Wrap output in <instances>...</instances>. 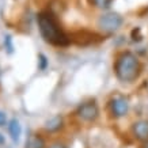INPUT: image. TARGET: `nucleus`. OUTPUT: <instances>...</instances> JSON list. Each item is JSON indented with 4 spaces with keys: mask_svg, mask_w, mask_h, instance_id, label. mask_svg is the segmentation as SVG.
<instances>
[{
    "mask_svg": "<svg viewBox=\"0 0 148 148\" xmlns=\"http://www.w3.org/2000/svg\"><path fill=\"white\" fill-rule=\"evenodd\" d=\"M37 23L42 38L54 46H67L69 44V38L60 29L57 21L49 12H41L37 16Z\"/></svg>",
    "mask_w": 148,
    "mask_h": 148,
    "instance_id": "1",
    "label": "nucleus"
},
{
    "mask_svg": "<svg viewBox=\"0 0 148 148\" xmlns=\"http://www.w3.org/2000/svg\"><path fill=\"white\" fill-rule=\"evenodd\" d=\"M116 76L122 83H132L139 77L140 73V63L136 54L132 52H122L116 60L114 65Z\"/></svg>",
    "mask_w": 148,
    "mask_h": 148,
    "instance_id": "2",
    "label": "nucleus"
},
{
    "mask_svg": "<svg viewBox=\"0 0 148 148\" xmlns=\"http://www.w3.org/2000/svg\"><path fill=\"white\" fill-rule=\"evenodd\" d=\"M124 23V18L117 12H106L101 15L98 19V27L103 33L117 32Z\"/></svg>",
    "mask_w": 148,
    "mask_h": 148,
    "instance_id": "3",
    "label": "nucleus"
},
{
    "mask_svg": "<svg viewBox=\"0 0 148 148\" xmlns=\"http://www.w3.org/2000/svg\"><path fill=\"white\" fill-rule=\"evenodd\" d=\"M77 117L86 122H92L99 117V108L94 101L82 103L76 110Z\"/></svg>",
    "mask_w": 148,
    "mask_h": 148,
    "instance_id": "4",
    "label": "nucleus"
},
{
    "mask_svg": "<svg viewBox=\"0 0 148 148\" xmlns=\"http://www.w3.org/2000/svg\"><path fill=\"white\" fill-rule=\"evenodd\" d=\"M110 110H112V114L116 118L126 116L128 112H129V102H128V99L121 97V95L114 97L110 101Z\"/></svg>",
    "mask_w": 148,
    "mask_h": 148,
    "instance_id": "5",
    "label": "nucleus"
},
{
    "mask_svg": "<svg viewBox=\"0 0 148 148\" xmlns=\"http://www.w3.org/2000/svg\"><path fill=\"white\" fill-rule=\"evenodd\" d=\"M133 135H135L136 139L143 140V141H147L148 140V121L147 120H140V121H136L133 124Z\"/></svg>",
    "mask_w": 148,
    "mask_h": 148,
    "instance_id": "6",
    "label": "nucleus"
},
{
    "mask_svg": "<svg viewBox=\"0 0 148 148\" xmlns=\"http://www.w3.org/2000/svg\"><path fill=\"white\" fill-rule=\"evenodd\" d=\"M8 133L11 136L14 143H18L19 139H21V135H22V126L19 124V121L16 118H12L8 122Z\"/></svg>",
    "mask_w": 148,
    "mask_h": 148,
    "instance_id": "7",
    "label": "nucleus"
},
{
    "mask_svg": "<svg viewBox=\"0 0 148 148\" xmlns=\"http://www.w3.org/2000/svg\"><path fill=\"white\" fill-rule=\"evenodd\" d=\"M63 124H64L63 117L61 116H54L45 122V130L46 132H49V133L58 132V130L63 128Z\"/></svg>",
    "mask_w": 148,
    "mask_h": 148,
    "instance_id": "8",
    "label": "nucleus"
},
{
    "mask_svg": "<svg viewBox=\"0 0 148 148\" xmlns=\"http://www.w3.org/2000/svg\"><path fill=\"white\" fill-rule=\"evenodd\" d=\"M25 148H45V141H44V139L41 136L33 135L27 139Z\"/></svg>",
    "mask_w": 148,
    "mask_h": 148,
    "instance_id": "9",
    "label": "nucleus"
},
{
    "mask_svg": "<svg viewBox=\"0 0 148 148\" xmlns=\"http://www.w3.org/2000/svg\"><path fill=\"white\" fill-rule=\"evenodd\" d=\"M94 5H97L98 8H109L112 5L113 0H92Z\"/></svg>",
    "mask_w": 148,
    "mask_h": 148,
    "instance_id": "10",
    "label": "nucleus"
},
{
    "mask_svg": "<svg viewBox=\"0 0 148 148\" xmlns=\"http://www.w3.org/2000/svg\"><path fill=\"white\" fill-rule=\"evenodd\" d=\"M4 48L7 49V52H8L10 54L14 52V45H12V38H11V36L4 37Z\"/></svg>",
    "mask_w": 148,
    "mask_h": 148,
    "instance_id": "11",
    "label": "nucleus"
},
{
    "mask_svg": "<svg viewBox=\"0 0 148 148\" xmlns=\"http://www.w3.org/2000/svg\"><path fill=\"white\" fill-rule=\"evenodd\" d=\"M38 61H40V65H38V68H40L41 71H44L46 68V65H48V58L44 56V54L41 53L38 54Z\"/></svg>",
    "mask_w": 148,
    "mask_h": 148,
    "instance_id": "12",
    "label": "nucleus"
},
{
    "mask_svg": "<svg viewBox=\"0 0 148 148\" xmlns=\"http://www.w3.org/2000/svg\"><path fill=\"white\" fill-rule=\"evenodd\" d=\"M7 124V116H5V113L0 112V126H4Z\"/></svg>",
    "mask_w": 148,
    "mask_h": 148,
    "instance_id": "13",
    "label": "nucleus"
},
{
    "mask_svg": "<svg viewBox=\"0 0 148 148\" xmlns=\"http://www.w3.org/2000/svg\"><path fill=\"white\" fill-rule=\"evenodd\" d=\"M49 148H67V145L64 143H60V141H56V143L53 144H50Z\"/></svg>",
    "mask_w": 148,
    "mask_h": 148,
    "instance_id": "14",
    "label": "nucleus"
},
{
    "mask_svg": "<svg viewBox=\"0 0 148 148\" xmlns=\"http://www.w3.org/2000/svg\"><path fill=\"white\" fill-rule=\"evenodd\" d=\"M4 141H5V140H4V136L0 133V145H1V144H4Z\"/></svg>",
    "mask_w": 148,
    "mask_h": 148,
    "instance_id": "15",
    "label": "nucleus"
},
{
    "mask_svg": "<svg viewBox=\"0 0 148 148\" xmlns=\"http://www.w3.org/2000/svg\"><path fill=\"white\" fill-rule=\"evenodd\" d=\"M143 148H148V141H145V143H144V145H143Z\"/></svg>",
    "mask_w": 148,
    "mask_h": 148,
    "instance_id": "16",
    "label": "nucleus"
},
{
    "mask_svg": "<svg viewBox=\"0 0 148 148\" xmlns=\"http://www.w3.org/2000/svg\"><path fill=\"white\" fill-rule=\"evenodd\" d=\"M0 76H1V72H0Z\"/></svg>",
    "mask_w": 148,
    "mask_h": 148,
    "instance_id": "17",
    "label": "nucleus"
}]
</instances>
